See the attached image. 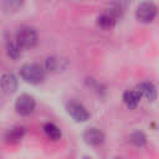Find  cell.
I'll return each mask as SVG.
<instances>
[{
  "label": "cell",
  "mask_w": 159,
  "mask_h": 159,
  "mask_svg": "<svg viewBox=\"0 0 159 159\" xmlns=\"http://www.w3.org/2000/svg\"><path fill=\"white\" fill-rule=\"evenodd\" d=\"M20 77L30 84H39L43 82L46 70L37 63H25L20 68Z\"/></svg>",
  "instance_id": "1"
},
{
  "label": "cell",
  "mask_w": 159,
  "mask_h": 159,
  "mask_svg": "<svg viewBox=\"0 0 159 159\" xmlns=\"http://www.w3.org/2000/svg\"><path fill=\"white\" fill-rule=\"evenodd\" d=\"M16 41L22 47V50H30L37 43V32L31 26H21L16 32Z\"/></svg>",
  "instance_id": "2"
},
{
  "label": "cell",
  "mask_w": 159,
  "mask_h": 159,
  "mask_svg": "<svg viewBox=\"0 0 159 159\" xmlns=\"http://www.w3.org/2000/svg\"><path fill=\"white\" fill-rule=\"evenodd\" d=\"M158 14V7L154 2L152 1H143L138 5L135 10V17L139 22L143 24H149L152 22Z\"/></svg>",
  "instance_id": "3"
},
{
  "label": "cell",
  "mask_w": 159,
  "mask_h": 159,
  "mask_svg": "<svg viewBox=\"0 0 159 159\" xmlns=\"http://www.w3.org/2000/svg\"><path fill=\"white\" fill-rule=\"evenodd\" d=\"M35 107H36L35 98L30 94H21L15 101V111L17 114H20L22 117L30 116L34 112Z\"/></svg>",
  "instance_id": "4"
},
{
  "label": "cell",
  "mask_w": 159,
  "mask_h": 159,
  "mask_svg": "<svg viewBox=\"0 0 159 159\" xmlns=\"http://www.w3.org/2000/svg\"><path fill=\"white\" fill-rule=\"evenodd\" d=\"M67 113L76 120V122H86L89 118V113L82 103L71 101L66 104Z\"/></svg>",
  "instance_id": "5"
},
{
  "label": "cell",
  "mask_w": 159,
  "mask_h": 159,
  "mask_svg": "<svg viewBox=\"0 0 159 159\" xmlns=\"http://www.w3.org/2000/svg\"><path fill=\"white\" fill-rule=\"evenodd\" d=\"M82 138H83L84 143L87 145H91V147H98V145H101L104 142V134H103V132L101 129L96 128V127L87 128L83 132Z\"/></svg>",
  "instance_id": "6"
},
{
  "label": "cell",
  "mask_w": 159,
  "mask_h": 159,
  "mask_svg": "<svg viewBox=\"0 0 159 159\" xmlns=\"http://www.w3.org/2000/svg\"><path fill=\"white\" fill-rule=\"evenodd\" d=\"M17 78L14 73H10V72H6L1 76L0 78V87L2 89L4 93L6 94H11L14 93L16 89H17Z\"/></svg>",
  "instance_id": "7"
},
{
  "label": "cell",
  "mask_w": 159,
  "mask_h": 159,
  "mask_svg": "<svg viewBox=\"0 0 159 159\" xmlns=\"http://www.w3.org/2000/svg\"><path fill=\"white\" fill-rule=\"evenodd\" d=\"M117 20H118V16L113 11L107 9L104 12H102L97 17V25L103 30H109V29H113L116 26Z\"/></svg>",
  "instance_id": "8"
},
{
  "label": "cell",
  "mask_w": 159,
  "mask_h": 159,
  "mask_svg": "<svg viewBox=\"0 0 159 159\" xmlns=\"http://www.w3.org/2000/svg\"><path fill=\"white\" fill-rule=\"evenodd\" d=\"M65 67H66V61L57 56L46 57L45 65H43V68L48 72H58L61 70H65Z\"/></svg>",
  "instance_id": "9"
},
{
  "label": "cell",
  "mask_w": 159,
  "mask_h": 159,
  "mask_svg": "<svg viewBox=\"0 0 159 159\" xmlns=\"http://www.w3.org/2000/svg\"><path fill=\"white\" fill-rule=\"evenodd\" d=\"M140 98H142V96H140L138 89H128L123 93V102L130 109L135 108L139 104Z\"/></svg>",
  "instance_id": "10"
},
{
  "label": "cell",
  "mask_w": 159,
  "mask_h": 159,
  "mask_svg": "<svg viewBox=\"0 0 159 159\" xmlns=\"http://www.w3.org/2000/svg\"><path fill=\"white\" fill-rule=\"evenodd\" d=\"M137 89L139 91L140 96L142 97H145L148 101H154L157 98V94H158L157 87L152 82H142L137 87Z\"/></svg>",
  "instance_id": "11"
},
{
  "label": "cell",
  "mask_w": 159,
  "mask_h": 159,
  "mask_svg": "<svg viewBox=\"0 0 159 159\" xmlns=\"http://www.w3.org/2000/svg\"><path fill=\"white\" fill-rule=\"evenodd\" d=\"M24 135H25V129L22 127L15 125L5 132V140L7 143H17L24 138Z\"/></svg>",
  "instance_id": "12"
},
{
  "label": "cell",
  "mask_w": 159,
  "mask_h": 159,
  "mask_svg": "<svg viewBox=\"0 0 159 159\" xmlns=\"http://www.w3.org/2000/svg\"><path fill=\"white\" fill-rule=\"evenodd\" d=\"M21 51H22V47L19 45L16 39L15 40H9L6 42V53L10 58L17 60L21 56Z\"/></svg>",
  "instance_id": "13"
},
{
  "label": "cell",
  "mask_w": 159,
  "mask_h": 159,
  "mask_svg": "<svg viewBox=\"0 0 159 159\" xmlns=\"http://www.w3.org/2000/svg\"><path fill=\"white\" fill-rule=\"evenodd\" d=\"M42 129H43V133L46 134V137L50 138L51 140H57L61 138V129L53 123H50V122L46 123Z\"/></svg>",
  "instance_id": "14"
},
{
  "label": "cell",
  "mask_w": 159,
  "mask_h": 159,
  "mask_svg": "<svg viewBox=\"0 0 159 159\" xmlns=\"http://www.w3.org/2000/svg\"><path fill=\"white\" fill-rule=\"evenodd\" d=\"M24 2H25V0H2V7L6 11L14 12V11H17L19 9H21Z\"/></svg>",
  "instance_id": "15"
},
{
  "label": "cell",
  "mask_w": 159,
  "mask_h": 159,
  "mask_svg": "<svg viewBox=\"0 0 159 159\" xmlns=\"http://www.w3.org/2000/svg\"><path fill=\"white\" fill-rule=\"evenodd\" d=\"M129 139H130V142H132L135 147H139V148L143 147V145H145V143H147V137H145V134H144L143 132H139V130L132 133L130 137H129Z\"/></svg>",
  "instance_id": "16"
},
{
  "label": "cell",
  "mask_w": 159,
  "mask_h": 159,
  "mask_svg": "<svg viewBox=\"0 0 159 159\" xmlns=\"http://www.w3.org/2000/svg\"><path fill=\"white\" fill-rule=\"evenodd\" d=\"M83 159H89V158H83Z\"/></svg>",
  "instance_id": "17"
}]
</instances>
